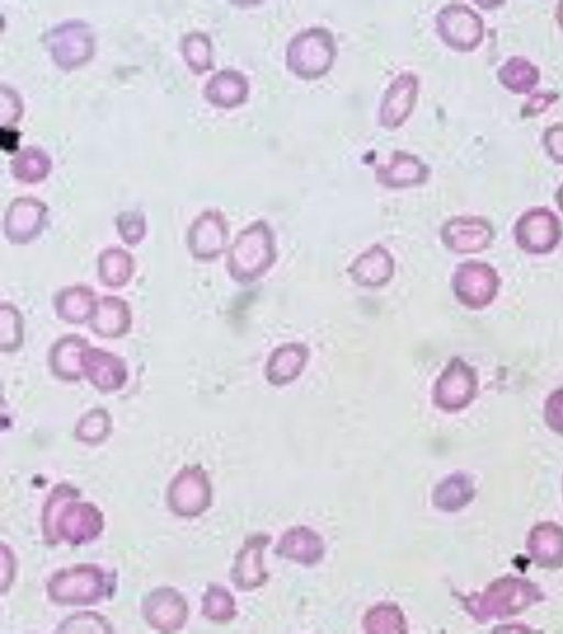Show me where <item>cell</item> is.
<instances>
[{
    "label": "cell",
    "mask_w": 563,
    "mask_h": 634,
    "mask_svg": "<svg viewBox=\"0 0 563 634\" xmlns=\"http://www.w3.org/2000/svg\"><path fill=\"white\" fill-rule=\"evenodd\" d=\"M19 134H16L15 130H8L5 131L4 127L1 130V144L5 151H13L18 145Z\"/></svg>",
    "instance_id": "cell-10"
},
{
    "label": "cell",
    "mask_w": 563,
    "mask_h": 634,
    "mask_svg": "<svg viewBox=\"0 0 563 634\" xmlns=\"http://www.w3.org/2000/svg\"><path fill=\"white\" fill-rule=\"evenodd\" d=\"M365 627L368 633H402L405 632V622L397 608L380 605L367 614Z\"/></svg>",
    "instance_id": "cell-7"
},
{
    "label": "cell",
    "mask_w": 563,
    "mask_h": 634,
    "mask_svg": "<svg viewBox=\"0 0 563 634\" xmlns=\"http://www.w3.org/2000/svg\"><path fill=\"white\" fill-rule=\"evenodd\" d=\"M181 47L184 57L192 69L203 72L210 66V45L205 34H187L183 39Z\"/></svg>",
    "instance_id": "cell-8"
},
{
    "label": "cell",
    "mask_w": 563,
    "mask_h": 634,
    "mask_svg": "<svg viewBox=\"0 0 563 634\" xmlns=\"http://www.w3.org/2000/svg\"><path fill=\"white\" fill-rule=\"evenodd\" d=\"M51 162L38 147L29 146L20 151L12 161L15 177L25 182H36L47 174Z\"/></svg>",
    "instance_id": "cell-6"
},
{
    "label": "cell",
    "mask_w": 563,
    "mask_h": 634,
    "mask_svg": "<svg viewBox=\"0 0 563 634\" xmlns=\"http://www.w3.org/2000/svg\"><path fill=\"white\" fill-rule=\"evenodd\" d=\"M416 92V80L410 75L399 76L386 91L380 117L386 124H399L410 111Z\"/></svg>",
    "instance_id": "cell-2"
},
{
    "label": "cell",
    "mask_w": 563,
    "mask_h": 634,
    "mask_svg": "<svg viewBox=\"0 0 563 634\" xmlns=\"http://www.w3.org/2000/svg\"><path fill=\"white\" fill-rule=\"evenodd\" d=\"M48 46L57 64L69 68L84 63L92 52V36L81 22H67L48 34Z\"/></svg>",
    "instance_id": "cell-1"
},
{
    "label": "cell",
    "mask_w": 563,
    "mask_h": 634,
    "mask_svg": "<svg viewBox=\"0 0 563 634\" xmlns=\"http://www.w3.org/2000/svg\"><path fill=\"white\" fill-rule=\"evenodd\" d=\"M280 553L297 561L313 564L322 555V543L308 528H295L283 537Z\"/></svg>",
    "instance_id": "cell-4"
},
{
    "label": "cell",
    "mask_w": 563,
    "mask_h": 634,
    "mask_svg": "<svg viewBox=\"0 0 563 634\" xmlns=\"http://www.w3.org/2000/svg\"><path fill=\"white\" fill-rule=\"evenodd\" d=\"M247 91L245 78L238 72L224 69L213 75L206 86V96L214 105L232 107L241 102Z\"/></svg>",
    "instance_id": "cell-3"
},
{
    "label": "cell",
    "mask_w": 563,
    "mask_h": 634,
    "mask_svg": "<svg viewBox=\"0 0 563 634\" xmlns=\"http://www.w3.org/2000/svg\"><path fill=\"white\" fill-rule=\"evenodd\" d=\"M465 484L460 478H452L442 483L435 491V503L445 510H452L463 502Z\"/></svg>",
    "instance_id": "cell-9"
},
{
    "label": "cell",
    "mask_w": 563,
    "mask_h": 634,
    "mask_svg": "<svg viewBox=\"0 0 563 634\" xmlns=\"http://www.w3.org/2000/svg\"><path fill=\"white\" fill-rule=\"evenodd\" d=\"M265 544V538H255L242 551L235 569V579L241 587L253 588L265 579L261 562L262 549Z\"/></svg>",
    "instance_id": "cell-5"
}]
</instances>
